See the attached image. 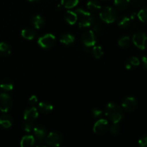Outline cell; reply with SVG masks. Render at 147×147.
Returning <instances> with one entry per match:
<instances>
[{
  "label": "cell",
  "instance_id": "6da1fadb",
  "mask_svg": "<svg viewBox=\"0 0 147 147\" xmlns=\"http://www.w3.org/2000/svg\"><path fill=\"white\" fill-rule=\"evenodd\" d=\"M106 115L113 123H118L123 118L121 109L114 103L110 102L106 108Z\"/></svg>",
  "mask_w": 147,
  "mask_h": 147
},
{
  "label": "cell",
  "instance_id": "7a4b0ae2",
  "mask_svg": "<svg viewBox=\"0 0 147 147\" xmlns=\"http://www.w3.org/2000/svg\"><path fill=\"white\" fill-rule=\"evenodd\" d=\"M100 17L106 23L111 24L117 19V12L112 7H106L100 11Z\"/></svg>",
  "mask_w": 147,
  "mask_h": 147
},
{
  "label": "cell",
  "instance_id": "3957f363",
  "mask_svg": "<svg viewBox=\"0 0 147 147\" xmlns=\"http://www.w3.org/2000/svg\"><path fill=\"white\" fill-rule=\"evenodd\" d=\"M55 37L54 34H51V33H48V34H45L44 35L41 36L40 38L38 39V44L41 47L44 49H50L55 43Z\"/></svg>",
  "mask_w": 147,
  "mask_h": 147
},
{
  "label": "cell",
  "instance_id": "277c9868",
  "mask_svg": "<svg viewBox=\"0 0 147 147\" xmlns=\"http://www.w3.org/2000/svg\"><path fill=\"white\" fill-rule=\"evenodd\" d=\"M45 143L51 147H58L63 142V136L57 132H51L46 136Z\"/></svg>",
  "mask_w": 147,
  "mask_h": 147
},
{
  "label": "cell",
  "instance_id": "5b68a950",
  "mask_svg": "<svg viewBox=\"0 0 147 147\" xmlns=\"http://www.w3.org/2000/svg\"><path fill=\"white\" fill-rule=\"evenodd\" d=\"M133 42L136 47L144 50L147 47V35L144 32H139L134 34Z\"/></svg>",
  "mask_w": 147,
  "mask_h": 147
},
{
  "label": "cell",
  "instance_id": "8992f818",
  "mask_svg": "<svg viewBox=\"0 0 147 147\" xmlns=\"http://www.w3.org/2000/svg\"><path fill=\"white\" fill-rule=\"evenodd\" d=\"M12 106V99L9 94L3 93L0 94V111L7 113Z\"/></svg>",
  "mask_w": 147,
  "mask_h": 147
},
{
  "label": "cell",
  "instance_id": "52a82bcc",
  "mask_svg": "<svg viewBox=\"0 0 147 147\" xmlns=\"http://www.w3.org/2000/svg\"><path fill=\"white\" fill-rule=\"evenodd\" d=\"M109 121L104 119H100L95 123L93 126V131L98 135L103 134L109 129Z\"/></svg>",
  "mask_w": 147,
  "mask_h": 147
},
{
  "label": "cell",
  "instance_id": "ba28073f",
  "mask_svg": "<svg viewBox=\"0 0 147 147\" xmlns=\"http://www.w3.org/2000/svg\"><path fill=\"white\" fill-rule=\"evenodd\" d=\"M137 100L134 97L128 96L122 100L121 106L127 111H133L137 107Z\"/></svg>",
  "mask_w": 147,
  "mask_h": 147
},
{
  "label": "cell",
  "instance_id": "9c48e42d",
  "mask_svg": "<svg viewBox=\"0 0 147 147\" xmlns=\"http://www.w3.org/2000/svg\"><path fill=\"white\" fill-rule=\"evenodd\" d=\"M83 43L86 47H93L96 43V37L93 30H89L84 33L82 37Z\"/></svg>",
  "mask_w": 147,
  "mask_h": 147
},
{
  "label": "cell",
  "instance_id": "30bf717a",
  "mask_svg": "<svg viewBox=\"0 0 147 147\" xmlns=\"http://www.w3.org/2000/svg\"><path fill=\"white\" fill-rule=\"evenodd\" d=\"M38 116V111L34 106L26 109L25 111L24 112V119L26 121H33L37 119Z\"/></svg>",
  "mask_w": 147,
  "mask_h": 147
},
{
  "label": "cell",
  "instance_id": "8fae6325",
  "mask_svg": "<svg viewBox=\"0 0 147 147\" xmlns=\"http://www.w3.org/2000/svg\"><path fill=\"white\" fill-rule=\"evenodd\" d=\"M12 123V118L9 115L4 113L0 116V126H2L4 129H9L11 127Z\"/></svg>",
  "mask_w": 147,
  "mask_h": 147
},
{
  "label": "cell",
  "instance_id": "7c38bea8",
  "mask_svg": "<svg viewBox=\"0 0 147 147\" xmlns=\"http://www.w3.org/2000/svg\"><path fill=\"white\" fill-rule=\"evenodd\" d=\"M33 131L37 139L40 141L44 140L47 136V131H46L45 128L42 126H37L34 127Z\"/></svg>",
  "mask_w": 147,
  "mask_h": 147
},
{
  "label": "cell",
  "instance_id": "4fadbf2b",
  "mask_svg": "<svg viewBox=\"0 0 147 147\" xmlns=\"http://www.w3.org/2000/svg\"><path fill=\"white\" fill-rule=\"evenodd\" d=\"M35 143L34 137L32 135H27L22 139L20 142L21 147H33Z\"/></svg>",
  "mask_w": 147,
  "mask_h": 147
},
{
  "label": "cell",
  "instance_id": "5bb4252c",
  "mask_svg": "<svg viewBox=\"0 0 147 147\" xmlns=\"http://www.w3.org/2000/svg\"><path fill=\"white\" fill-rule=\"evenodd\" d=\"M65 21L67 22L68 24H76V22H77L78 20V16L76 14V11H67L65 13Z\"/></svg>",
  "mask_w": 147,
  "mask_h": 147
},
{
  "label": "cell",
  "instance_id": "9a60e30c",
  "mask_svg": "<svg viewBox=\"0 0 147 147\" xmlns=\"http://www.w3.org/2000/svg\"><path fill=\"white\" fill-rule=\"evenodd\" d=\"M38 107L40 112H42V113H45V114H48L53 110V105L47 101L40 102L38 105Z\"/></svg>",
  "mask_w": 147,
  "mask_h": 147
},
{
  "label": "cell",
  "instance_id": "2e32d148",
  "mask_svg": "<svg viewBox=\"0 0 147 147\" xmlns=\"http://www.w3.org/2000/svg\"><path fill=\"white\" fill-rule=\"evenodd\" d=\"M22 36L24 37V39L28 40H32L33 39L35 38L36 37V32L32 28H25L22 30L21 32Z\"/></svg>",
  "mask_w": 147,
  "mask_h": 147
},
{
  "label": "cell",
  "instance_id": "e0dca14e",
  "mask_svg": "<svg viewBox=\"0 0 147 147\" xmlns=\"http://www.w3.org/2000/svg\"><path fill=\"white\" fill-rule=\"evenodd\" d=\"M31 23L34 28L40 29L45 24V20L42 16L37 14L31 19Z\"/></svg>",
  "mask_w": 147,
  "mask_h": 147
},
{
  "label": "cell",
  "instance_id": "ac0fdd59",
  "mask_svg": "<svg viewBox=\"0 0 147 147\" xmlns=\"http://www.w3.org/2000/svg\"><path fill=\"white\" fill-rule=\"evenodd\" d=\"M60 42L65 45H71L74 42L75 37L70 33H66V34H63L60 37Z\"/></svg>",
  "mask_w": 147,
  "mask_h": 147
},
{
  "label": "cell",
  "instance_id": "d6986e66",
  "mask_svg": "<svg viewBox=\"0 0 147 147\" xmlns=\"http://www.w3.org/2000/svg\"><path fill=\"white\" fill-rule=\"evenodd\" d=\"M0 88L2 90H6V91H11L14 88V85L13 82L11 81V79L5 78L0 83Z\"/></svg>",
  "mask_w": 147,
  "mask_h": 147
},
{
  "label": "cell",
  "instance_id": "ffe728a7",
  "mask_svg": "<svg viewBox=\"0 0 147 147\" xmlns=\"http://www.w3.org/2000/svg\"><path fill=\"white\" fill-rule=\"evenodd\" d=\"M140 64L139 59L136 57H131L127 60L126 63V67L128 70H131L133 67H137Z\"/></svg>",
  "mask_w": 147,
  "mask_h": 147
},
{
  "label": "cell",
  "instance_id": "44dd1931",
  "mask_svg": "<svg viewBox=\"0 0 147 147\" xmlns=\"http://www.w3.org/2000/svg\"><path fill=\"white\" fill-rule=\"evenodd\" d=\"M11 53V47L7 43L0 42V56L5 57Z\"/></svg>",
  "mask_w": 147,
  "mask_h": 147
},
{
  "label": "cell",
  "instance_id": "7402d4cb",
  "mask_svg": "<svg viewBox=\"0 0 147 147\" xmlns=\"http://www.w3.org/2000/svg\"><path fill=\"white\" fill-rule=\"evenodd\" d=\"M87 7L90 11H97L101 9V6H100V3L98 2L97 1H95V0L89 1L87 3Z\"/></svg>",
  "mask_w": 147,
  "mask_h": 147
},
{
  "label": "cell",
  "instance_id": "603a6c76",
  "mask_svg": "<svg viewBox=\"0 0 147 147\" xmlns=\"http://www.w3.org/2000/svg\"><path fill=\"white\" fill-rule=\"evenodd\" d=\"M129 4H130V0H114V5L119 9H125L129 7Z\"/></svg>",
  "mask_w": 147,
  "mask_h": 147
},
{
  "label": "cell",
  "instance_id": "cb8c5ba5",
  "mask_svg": "<svg viewBox=\"0 0 147 147\" xmlns=\"http://www.w3.org/2000/svg\"><path fill=\"white\" fill-rule=\"evenodd\" d=\"M131 22L130 18L126 16H122L118 20V25L121 28H126L129 26Z\"/></svg>",
  "mask_w": 147,
  "mask_h": 147
},
{
  "label": "cell",
  "instance_id": "d4e9b609",
  "mask_svg": "<svg viewBox=\"0 0 147 147\" xmlns=\"http://www.w3.org/2000/svg\"><path fill=\"white\" fill-rule=\"evenodd\" d=\"M92 18H93V16L91 15L90 17H88V18L82 19V20H80L78 23L79 27L81 29H86L91 27Z\"/></svg>",
  "mask_w": 147,
  "mask_h": 147
},
{
  "label": "cell",
  "instance_id": "484cf974",
  "mask_svg": "<svg viewBox=\"0 0 147 147\" xmlns=\"http://www.w3.org/2000/svg\"><path fill=\"white\" fill-rule=\"evenodd\" d=\"M76 13L78 16V19H86V18H88L91 16V14H90L89 11H86V10L83 9H78L76 10Z\"/></svg>",
  "mask_w": 147,
  "mask_h": 147
},
{
  "label": "cell",
  "instance_id": "4316f807",
  "mask_svg": "<svg viewBox=\"0 0 147 147\" xmlns=\"http://www.w3.org/2000/svg\"><path fill=\"white\" fill-rule=\"evenodd\" d=\"M62 5L67 9H72L77 6L78 0H61Z\"/></svg>",
  "mask_w": 147,
  "mask_h": 147
},
{
  "label": "cell",
  "instance_id": "83f0119b",
  "mask_svg": "<svg viewBox=\"0 0 147 147\" xmlns=\"http://www.w3.org/2000/svg\"><path fill=\"white\" fill-rule=\"evenodd\" d=\"M129 43H130V37L129 36L122 37L118 41V45H119V47H123V48L127 47L129 45Z\"/></svg>",
  "mask_w": 147,
  "mask_h": 147
},
{
  "label": "cell",
  "instance_id": "f1b7e54d",
  "mask_svg": "<svg viewBox=\"0 0 147 147\" xmlns=\"http://www.w3.org/2000/svg\"><path fill=\"white\" fill-rule=\"evenodd\" d=\"M93 55L96 59H99L103 55V50L100 46H93Z\"/></svg>",
  "mask_w": 147,
  "mask_h": 147
},
{
  "label": "cell",
  "instance_id": "f546056e",
  "mask_svg": "<svg viewBox=\"0 0 147 147\" xmlns=\"http://www.w3.org/2000/svg\"><path fill=\"white\" fill-rule=\"evenodd\" d=\"M137 17L141 22L147 23V8H144L138 12Z\"/></svg>",
  "mask_w": 147,
  "mask_h": 147
},
{
  "label": "cell",
  "instance_id": "4dcf8cb0",
  "mask_svg": "<svg viewBox=\"0 0 147 147\" xmlns=\"http://www.w3.org/2000/svg\"><path fill=\"white\" fill-rule=\"evenodd\" d=\"M120 128H119L118 123H113L111 126L110 127V132L113 135H117L119 133Z\"/></svg>",
  "mask_w": 147,
  "mask_h": 147
},
{
  "label": "cell",
  "instance_id": "1f68e13d",
  "mask_svg": "<svg viewBox=\"0 0 147 147\" xmlns=\"http://www.w3.org/2000/svg\"><path fill=\"white\" fill-rule=\"evenodd\" d=\"M23 129L26 132H31L34 129V126H33L32 123L30 121H27L26 123H24V126H23Z\"/></svg>",
  "mask_w": 147,
  "mask_h": 147
},
{
  "label": "cell",
  "instance_id": "d6a6232c",
  "mask_svg": "<svg viewBox=\"0 0 147 147\" xmlns=\"http://www.w3.org/2000/svg\"><path fill=\"white\" fill-rule=\"evenodd\" d=\"M139 147H147V135H144L139 140Z\"/></svg>",
  "mask_w": 147,
  "mask_h": 147
},
{
  "label": "cell",
  "instance_id": "836d02e7",
  "mask_svg": "<svg viewBox=\"0 0 147 147\" xmlns=\"http://www.w3.org/2000/svg\"><path fill=\"white\" fill-rule=\"evenodd\" d=\"M92 113H93V116H94V118L98 119V118L102 116V114H103V111L96 108V109H93L92 110Z\"/></svg>",
  "mask_w": 147,
  "mask_h": 147
},
{
  "label": "cell",
  "instance_id": "e575fe53",
  "mask_svg": "<svg viewBox=\"0 0 147 147\" xmlns=\"http://www.w3.org/2000/svg\"><path fill=\"white\" fill-rule=\"evenodd\" d=\"M37 101H38V99H37V96H32L31 97L29 98V103L32 106H34L35 104H37Z\"/></svg>",
  "mask_w": 147,
  "mask_h": 147
},
{
  "label": "cell",
  "instance_id": "d590c367",
  "mask_svg": "<svg viewBox=\"0 0 147 147\" xmlns=\"http://www.w3.org/2000/svg\"><path fill=\"white\" fill-rule=\"evenodd\" d=\"M146 0H130V3H132L135 6H140L145 3Z\"/></svg>",
  "mask_w": 147,
  "mask_h": 147
},
{
  "label": "cell",
  "instance_id": "8d00e7d4",
  "mask_svg": "<svg viewBox=\"0 0 147 147\" xmlns=\"http://www.w3.org/2000/svg\"><path fill=\"white\" fill-rule=\"evenodd\" d=\"M142 63H143L144 68L147 70V56H144V57H142Z\"/></svg>",
  "mask_w": 147,
  "mask_h": 147
},
{
  "label": "cell",
  "instance_id": "74e56055",
  "mask_svg": "<svg viewBox=\"0 0 147 147\" xmlns=\"http://www.w3.org/2000/svg\"><path fill=\"white\" fill-rule=\"evenodd\" d=\"M30 1H37V0H28Z\"/></svg>",
  "mask_w": 147,
  "mask_h": 147
},
{
  "label": "cell",
  "instance_id": "f35d334b",
  "mask_svg": "<svg viewBox=\"0 0 147 147\" xmlns=\"http://www.w3.org/2000/svg\"><path fill=\"white\" fill-rule=\"evenodd\" d=\"M37 147H47V146H37Z\"/></svg>",
  "mask_w": 147,
  "mask_h": 147
},
{
  "label": "cell",
  "instance_id": "ab89813d",
  "mask_svg": "<svg viewBox=\"0 0 147 147\" xmlns=\"http://www.w3.org/2000/svg\"><path fill=\"white\" fill-rule=\"evenodd\" d=\"M103 1H108V0H103Z\"/></svg>",
  "mask_w": 147,
  "mask_h": 147
}]
</instances>
